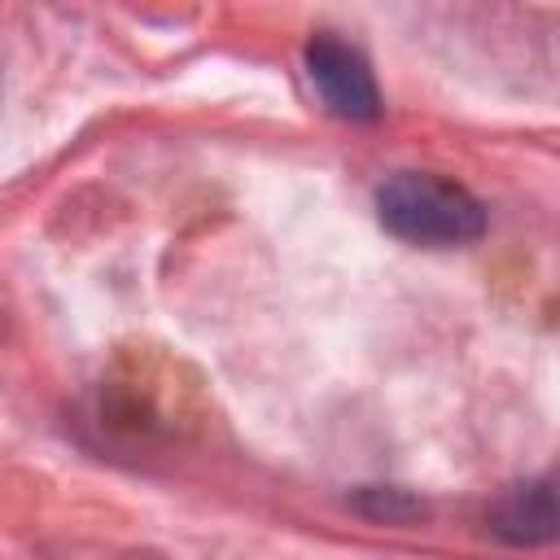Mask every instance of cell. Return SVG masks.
<instances>
[{
    "mask_svg": "<svg viewBox=\"0 0 560 560\" xmlns=\"http://www.w3.org/2000/svg\"><path fill=\"white\" fill-rule=\"evenodd\" d=\"M376 214L385 232H394L407 245H424V249L472 245L486 232L481 201L464 184L433 175V171L389 175L376 192Z\"/></svg>",
    "mask_w": 560,
    "mask_h": 560,
    "instance_id": "obj_1",
    "label": "cell"
},
{
    "mask_svg": "<svg viewBox=\"0 0 560 560\" xmlns=\"http://www.w3.org/2000/svg\"><path fill=\"white\" fill-rule=\"evenodd\" d=\"M302 61H306V74L319 92V101L337 114V118H350V122H372L381 114V92H376V79H372V66L368 57L337 39L332 31H319L306 39L302 48Z\"/></svg>",
    "mask_w": 560,
    "mask_h": 560,
    "instance_id": "obj_2",
    "label": "cell"
},
{
    "mask_svg": "<svg viewBox=\"0 0 560 560\" xmlns=\"http://www.w3.org/2000/svg\"><path fill=\"white\" fill-rule=\"evenodd\" d=\"M490 529L508 542H551L560 538V472L512 486L490 508Z\"/></svg>",
    "mask_w": 560,
    "mask_h": 560,
    "instance_id": "obj_3",
    "label": "cell"
}]
</instances>
